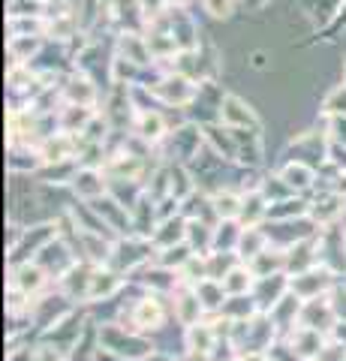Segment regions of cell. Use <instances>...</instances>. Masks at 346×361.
<instances>
[{
	"label": "cell",
	"instance_id": "7",
	"mask_svg": "<svg viewBox=\"0 0 346 361\" xmlns=\"http://www.w3.org/2000/svg\"><path fill=\"white\" fill-rule=\"evenodd\" d=\"M172 298H175V319L184 325V329H190V325H199L202 322V313H205V304L202 298H199V292L196 286H190V283H181L175 292H172Z\"/></svg>",
	"mask_w": 346,
	"mask_h": 361
},
{
	"label": "cell",
	"instance_id": "26",
	"mask_svg": "<svg viewBox=\"0 0 346 361\" xmlns=\"http://www.w3.org/2000/svg\"><path fill=\"white\" fill-rule=\"evenodd\" d=\"M326 154H328V160L340 169V172H346V142H334V139H331Z\"/></svg>",
	"mask_w": 346,
	"mask_h": 361
},
{
	"label": "cell",
	"instance_id": "27",
	"mask_svg": "<svg viewBox=\"0 0 346 361\" xmlns=\"http://www.w3.org/2000/svg\"><path fill=\"white\" fill-rule=\"evenodd\" d=\"M334 190H338L340 196H346V172H340V180H338V184H334Z\"/></svg>",
	"mask_w": 346,
	"mask_h": 361
},
{
	"label": "cell",
	"instance_id": "8",
	"mask_svg": "<svg viewBox=\"0 0 346 361\" xmlns=\"http://www.w3.org/2000/svg\"><path fill=\"white\" fill-rule=\"evenodd\" d=\"M9 286L21 289L25 295H39L42 289L49 286V271L42 268L39 262H21V265H13V277H9Z\"/></svg>",
	"mask_w": 346,
	"mask_h": 361
},
{
	"label": "cell",
	"instance_id": "12",
	"mask_svg": "<svg viewBox=\"0 0 346 361\" xmlns=\"http://www.w3.org/2000/svg\"><path fill=\"white\" fill-rule=\"evenodd\" d=\"M217 325L211 322H199V325H190L187 329V349L190 355H211V349L217 346Z\"/></svg>",
	"mask_w": 346,
	"mask_h": 361
},
{
	"label": "cell",
	"instance_id": "19",
	"mask_svg": "<svg viewBox=\"0 0 346 361\" xmlns=\"http://www.w3.org/2000/svg\"><path fill=\"white\" fill-rule=\"evenodd\" d=\"M244 226H238V220H220V226L214 229V250L217 253H232L238 250Z\"/></svg>",
	"mask_w": 346,
	"mask_h": 361
},
{
	"label": "cell",
	"instance_id": "15",
	"mask_svg": "<svg viewBox=\"0 0 346 361\" xmlns=\"http://www.w3.org/2000/svg\"><path fill=\"white\" fill-rule=\"evenodd\" d=\"M271 247V241H268V232L262 229V226H244V232H241V241H238V259H250L253 256H259L262 250H268Z\"/></svg>",
	"mask_w": 346,
	"mask_h": 361
},
{
	"label": "cell",
	"instance_id": "4",
	"mask_svg": "<svg viewBox=\"0 0 346 361\" xmlns=\"http://www.w3.org/2000/svg\"><path fill=\"white\" fill-rule=\"evenodd\" d=\"M154 253V241L151 238H121L115 247H111V259H109V265L111 268H118V271H132V268H139V265H148V259Z\"/></svg>",
	"mask_w": 346,
	"mask_h": 361
},
{
	"label": "cell",
	"instance_id": "9",
	"mask_svg": "<svg viewBox=\"0 0 346 361\" xmlns=\"http://www.w3.org/2000/svg\"><path fill=\"white\" fill-rule=\"evenodd\" d=\"M73 190H75V196L85 199V202H94L99 196H106V190H109V180L103 178V172L94 166H85L75 172L73 178Z\"/></svg>",
	"mask_w": 346,
	"mask_h": 361
},
{
	"label": "cell",
	"instance_id": "21",
	"mask_svg": "<svg viewBox=\"0 0 346 361\" xmlns=\"http://www.w3.org/2000/svg\"><path fill=\"white\" fill-rule=\"evenodd\" d=\"M256 283V274L250 265H232V271L223 277V286H226L229 295H247Z\"/></svg>",
	"mask_w": 346,
	"mask_h": 361
},
{
	"label": "cell",
	"instance_id": "28",
	"mask_svg": "<svg viewBox=\"0 0 346 361\" xmlns=\"http://www.w3.org/2000/svg\"><path fill=\"white\" fill-rule=\"evenodd\" d=\"M343 361H346V358H343Z\"/></svg>",
	"mask_w": 346,
	"mask_h": 361
},
{
	"label": "cell",
	"instance_id": "22",
	"mask_svg": "<svg viewBox=\"0 0 346 361\" xmlns=\"http://www.w3.org/2000/svg\"><path fill=\"white\" fill-rule=\"evenodd\" d=\"M211 199H214V208H217V217L220 220H241L244 196L232 193V190H220V193H214Z\"/></svg>",
	"mask_w": 346,
	"mask_h": 361
},
{
	"label": "cell",
	"instance_id": "5",
	"mask_svg": "<svg viewBox=\"0 0 346 361\" xmlns=\"http://www.w3.org/2000/svg\"><path fill=\"white\" fill-rule=\"evenodd\" d=\"M331 277H334V271L328 265H314V268L301 271V274H295L292 280H289V289H292L301 301L319 298L331 289Z\"/></svg>",
	"mask_w": 346,
	"mask_h": 361
},
{
	"label": "cell",
	"instance_id": "23",
	"mask_svg": "<svg viewBox=\"0 0 346 361\" xmlns=\"http://www.w3.org/2000/svg\"><path fill=\"white\" fill-rule=\"evenodd\" d=\"M322 115L326 118H346V82L328 90V97L322 99Z\"/></svg>",
	"mask_w": 346,
	"mask_h": 361
},
{
	"label": "cell",
	"instance_id": "2",
	"mask_svg": "<svg viewBox=\"0 0 346 361\" xmlns=\"http://www.w3.org/2000/svg\"><path fill=\"white\" fill-rule=\"evenodd\" d=\"M166 322V304L157 292H151V295H144L139 301H132L130 313H124V325L130 331H157L163 329Z\"/></svg>",
	"mask_w": 346,
	"mask_h": 361
},
{
	"label": "cell",
	"instance_id": "20",
	"mask_svg": "<svg viewBox=\"0 0 346 361\" xmlns=\"http://www.w3.org/2000/svg\"><path fill=\"white\" fill-rule=\"evenodd\" d=\"M196 292L199 298H202L205 310H223V304H226V286H223V280H214V277H205L196 283Z\"/></svg>",
	"mask_w": 346,
	"mask_h": 361
},
{
	"label": "cell",
	"instance_id": "3",
	"mask_svg": "<svg viewBox=\"0 0 346 361\" xmlns=\"http://www.w3.org/2000/svg\"><path fill=\"white\" fill-rule=\"evenodd\" d=\"M148 90H151V97H157V99H163V103H169V106H190L199 97V87L193 85V78L184 75V73L163 75L160 82L148 85Z\"/></svg>",
	"mask_w": 346,
	"mask_h": 361
},
{
	"label": "cell",
	"instance_id": "11",
	"mask_svg": "<svg viewBox=\"0 0 346 361\" xmlns=\"http://www.w3.org/2000/svg\"><path fill=\"white\" fill-rule=\"evenodd\" d=\"M166 133H169V127H166V118L160 111H136V139H142L144 145H157L160 139H166Z\"/></svg>",
	"mask_w": 346,
	"mask_h": 361
},
{
	"label": "cell",
	"instance_id": "24",
	"mask_svg": "<svg viewBox=\"0 0 346 361\" xmlns=\"http://www.w3.org/2000/svg\"><path fill=\"white\" fill-rule=\"evenodd\" d=\"M33 361H66L63 349L61 346H51V343H42L33 349Z\"/></svg>",
	"mask_w": 346,
	"mask_h": 361
},
{
	"label": "cell",
	"instance_id": "1",
	"mask_svg": "<svg viewBox=\"0 0 346 361\" xmlns=\"http://www.w3.org/2000/svg\"><path fill=\"white\" fill-rule=\"evenodd\" d=\"M99 346L118 361H142L154 353L151 341H144L139 331H130L127 325H103L99 329Z\"/></svg>",
	"mask_w": 346,
	"mask_h": 361
},
{
	"label": "cell",
	"instance_id": "17",
	"mask_svg": "<svg viewBox=\"0 0 346 361\" xmlns=\"http://www.w3.org/2000/svg\"><path fill=\"white\" fill-rule=\"evenodd\" d=\"M280 178H283V184L292 190V193H301V190H307L310 184H314V166H307L301 160H289L280 169Z\"/></svg>",
	"mask_w": 346,
	"mask_h": 361
},
{
	"label": "cell",
	"instance_id": "18",
	"mask_svg": "<svg viewBox=\"0 0 346 361\" xmlns=\"http://www.w3.org/2000/svg\"><path fill=\"white\" fill-rule=\"evenodd\" d=\"M63 99L66 103H75V106H91L97 103V87L87 82L85 75H73L70 82L63 85Z\"/></svg>",
	"mask_w": 346,
	"mask_h": 361
},
{
	"label": "cell",
	"instance_id": "25",
	"mask_svg": "<svg viewBox=\"0 0 346 361\" xmlns=\"http://www.w3.org/2000/svg\"><path fill=\"white\" fill-rule=\"evenodd\" d=\"M205 13H211L214 18H229L232 16V0H202Z\"/></svg>",
	"mask_w": 346,
	"mask_h": 361
},
{
	"label": "cell",
	"instance_id": "6",
	"mask_svg": "<svg viewBox=\"0 0 346 361\" xmlns=\"http://www.w3.org/2000/svg\"><path fill=\"white\" fill-rule=\"evenodd\" d=\"M220 123H226L229 130H247V127L259 130V118H256V111L235 94H226L220 99Z\"/></svg>",
	"mask_w": 346,
	"mask_h": 361
},
{
	"label": "cell",
	"instance_id": "13",
	"mask_svg": "<svg viewBox=\"0 0 346 361\" xmlns=\"http://www.w3.org/2000/svg\"><path fill=\"white\" fill-rule=\"evenodd\" d=\"M121 286H124V277H121V271H118V268H94V277H91V295H87V301L111 298Z\"/></svg>",
	"mask_w": 346,
	"mask_h": 361
},
{
	"label": "cell",
	"instance_id": "10",
	"mask_svg": "<svg viewBox=\"0 0 346 361\" xmlns=\"http://www.w3.org/2000/svg\"><path fill=\"white\" fill-rule=\"evenodd\" d=\"M289 343L295 346V353L304 361H314L322 353V346H326V334L316 329H307V325H298V329L289 331Z\"/></svg>",
	"mask_w": 346,
	"mask_h": 361
},
{
	"label": "cell",
	"instance_id": "16",
	"mask_svg": "<svg viewBox=\"0 0 346 361\" xmlns=\"http://www.w3.org/2000/svg\"><path fill=\"white\" fill-rule=\"evenodd\" d=\"M151 241L160 247H172V244H181V241H187V220L184 217H166V220H160V226L154 229V235H151Z\"/></svg>",
	"mask_w": 346,
	"mask_h": 361
},
{
	"label": "cell",
	"instance_id": "14",
	"mask_svg": "<svg viewBox=\"0 0 346 361\" xmlns=\"http://www.w3.org/2000/svg\"><path fill=\"white\" fill-rule=\"evenodd\" d=\"M343 199L346 196H340L338 190H334V193H326V196H319L314 205H310V217L316 220V226H328V223H334L343 214Z\"/></svg>",
	"mask_w": 346,
	"mask_h": 361
}]
</instances>
